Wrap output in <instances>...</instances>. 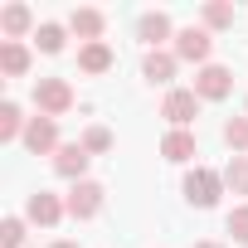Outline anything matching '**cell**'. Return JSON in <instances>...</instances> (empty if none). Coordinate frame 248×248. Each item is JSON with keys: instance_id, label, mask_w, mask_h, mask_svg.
Masks as SVG:
<instances>
[{"instance_id": "obj_21", "label": "cell", "mask_w": 248, "mask_h": 248, "mask_svg": "<svg viewBox=\"0 0 248 248\" xmlns=\"http://www.w3.org/2000/svg\"><path fill=\"white\" fill-rule=\"evenodd\" d=\"M25 243V219H5V224H0V248H20Z\"/></svg>"}, {"instance_id": "obj_17", "label": "cell", "mask_w": 248, "mask_h": 248, "mask_svg": "<svg viewBox=\"0 0 248 248\" xmlns=\"http://www.w3.org/2000/svg\"><path fill=\"white\" fill-rule=\"evenodd\" d=\"M30 20H34L30 5H5V15H0V30H5L10 39H20V34L30 30Z\"/></svg>"}, {"instance_id": "obj_14", "label": "cell", "mask_w": 248, "mask_h": 248, "mask_svg": "<svg viewBox=\"0 0 248 248\" xmlns=\"http://www.w3.org/2000/svg\"><path fill=\"white\" fill-rule=\"evenodd\" d=\"M141 73H146L151 83H170V78H175V54L151 49V54H146V63H141Z\"/></svg>"}, {"instance_id": "obj_6", "label": "cell", "mask_w": 248, "mask_h": 248, "mask_svg": "<svg viewBox=\"0 0 248 248\" xmlns=\"http://www.w3.org/2000/svg\"><path fill=\"white\" fill-rule=\"evenodd\" d=\"M102 200H107V190H102L97 180H78V185L68 190V214H73V219H93V214L102 209Z\"/></svg>"}, {"instance_id": "obj_24", "label": "cell", "mask_w": 248, "mask_h": 248, "mask_svg": "<svg viewBox=\"0 0 248 248\" xmlns=\"http://www.w3.org/2000/svg\"><path fill=\"white\" fill-rule=\"evenodd\" d=\"M229 233H233L238 243H248V204H238V209H229Z\"/></svg>"}, {"instance_id": "obj_20", "label": "cell", "mask_w": 248, "mask_h": 248, "mask_svg": "<svg viewBox=\"0 0 248 248\" xmlns=\"http://www.w3.org/2000/svg\"><path fill=\"white\" fill-rule=\"evenodd\" d=\"M83 151H88V156L112 151V132H107V127H88V132H83Z\"/></svg>"}, {"instance_id": "obj_26", "label": "cell", "mask_w": 248, "mask_h": 248, "mask_svg": "<svg viewBox=\"0 0 248 248\" xmlns=\"http://www.w3.org/2000/svg\"><path fill=\"white\" fill-rule=\"evenodd\" d=\"M195 248H224V243H214V238H200V243H195Z\"/></svg>"}, {"instance_id": "obj_7", "label": "cell", "mask_w": 248, "mask_h": 248, "mask_svg": "<svg viewBox=\"0 0 248 248\" xmlns=\"http://www.w3.org/2000/svg\"><path fill=\"white\" fill-rule=\"evenodd\" d=\"M63 209H68V204H59V195H49V190H34L30 204H25L30 224H39V229H54V224L63 219Z\"/></svg>"}, {"instance_id": "obj_8", "label": "cell", "mask_w": 248, "mask_h": 248, "mask_svg": "<svg viewBox=\"0 0 248 248\" xmlns=\"http://www.w3.org/2000/svg\"><path fill=\"white\" fill-rule=\"evenodd\" d=\"M25 146H30L34 156L59 151V127H54V117H30V127H25Z\"/></svg>"}, {"instance_id": "obj_22", "label": "cell", "mask_w": 248, "mask_h": 248, "mask_svg": "<svg viewBox=\"0 0 248 248\" xmlns=\"http://www.w3.org/2000/svg\"><path fill=\"white\" fill-rule=\"evenodd\" d=\"M34 39H39V49H44V54H59V49H63V25H39V34H34Z\"/></svg>"}, {"instance_id": "obj_13", "label": "cell", "mask_w": 248, "mask_h": 248, "mask_svg": "<svg viewBox=\"0 0 248 248\" xmlns=\"http://www.w3.org/2000/svg\"><path fill=\"white\" fill-rule=\"evenodd\" d=\"M78 68H83V73H107V68H112V49H107L102 39H97V44H83V49H78Z\"/></svg>"}, {"instance_id": "obj_10", "label": "cell", "mask_w": 248, "mask_h": 248, "mask_svg": "<svg viewBox=\"0 0 248 248\" xmlns=\"http://www.w3.org/2000/svg\"><path fill=\"white\" fill-rule=\"evenodd\" d=\"M68 30H73L83 44H97V39H102V10H73V15H68Z\"/></svg>"}, {"instance_id": "obj_9", "label": "cell", "mask_w": 248, "mask_h": 248, "mask_svg": "<svg viewBox=\"0 0 248 248\" xmlns=\"http://www.w3.org/2000/svg\"><path fill=\"white\" fill-rule=\"evenodd\" d=\"M88 161H93V156L83 151V141H68V146H59V151H54V170H59L63 180H73V185L83 180V170H88Z\"/></svg>"}, {"instance_id": "obj_2", "label": "cell", "mask_w": 248, "mask_h": 248, "mask_svg": "<svg viewBox=\"0 0 248 248\" xmlns=\"http://www.w3.org/2000/svg\"><path fill=\"white\" fill-rule=\"evenodd\" d=\"M161 117L170 122L175 132H185L190 122L200 117V93H195V88H175V93H166V102H161Z\"/></svg>"}, {"instance_id": "obj_19", "label": "cell", "mask_w": 248, "mask_h": 248, "mask_svg": "<svg viewBox=\"0 0 248 248\" xmlns=\"http://www.w3.org/2000/svg\"><path fill=\"white\" fill-rule=\"evenodd\" d=\"M224 141L233 151H248V117H229L224 122Z\"/></svg>"}, {"instance_id": "obj_25", "label": "cell", "mask_w": 248, "mask_h": 248, "mask_svg": "<svg viewBox=\"0 0 248 248\" xmlns=\"http://www.w3.org/2000/svg\"><path fill=\"white\" fill-rule=\"evenodd\" d=\"M49 248H78V243H73V238H59V243H49Z\"/></svg>"}, {"instance_id": "obj_5", "label": "cell", "mask_w": 248, "mask_h": 248, "mask_svg": "<svg viewBox=\"0 0 248 248\" xmlns=\"http://www.w3.org/2000/svg\"><path fill=\"white\" fill-rule=\"evenodd\" d=\"M195 93H200V97H209V102H219V97H229V93H233V73H229L224 63H204V68L195 73Z\"/></svg>"}, {"instance_id": "obj_3", "label": "cell", "mask_w": 248, "mask_h": 248, "mask_svg": "<svg viewBox=\"0 0 248 248\" xmlns=\"http://www.w3.org/2000/svg\"><path fill=\"white\" fill-rule=\"evenodd\" d=\"M34 107H39L44 117H63V112L73 107V88H68L63 78H39V83H34Z\"/></svg>"}, {"instance_id": "obj_11", "label": "cell", "mask_w": 248, "mask_h": 248, "mask_svg": "<svg viewBox=\"0 0 248 248\" xmlns=\"http://www.w3.org/2000/svg\"><path fill=\"white\" fill-rule=\"evenodd\" d=\"M161 156L175 161V166H185V161L195 156V132H166V137H161Z\"/></svg>"}, {"instance_id": "obj_4", "label": "cell", "mask_w": 248, "mask_h": 248, "mask_svg": "<svg viewBox=\"0 0 248 248\" xmlns=\"http://www.w3.org/2000/svg\"><path fill=\"white\" fill-rule=\"evenodd\" d=\"M209 49H214L209 30H195V25H190V30L175 34V59H185V63H200V68H204V63H209Z\"/></svg>"}, {"instance_id": "obj_15", "label": "cell", "mask_w": 248, "mask_h": 248, "mask_svg": "<svg viewBox=\"0 0 248 248\" xmlns=\"http://www.w3.org/2000/svg\"><path fill=\"white\" fill-rule=\"evenodd\" d=\"M0 68H5L10 78H20V73L30 68V49H25L20 39H5V44H0Z\"/></svg>"}, {"instance_id": "obj_16", "label": "cell", "mask_w": 248, "mask_h": 248, "mask_svg": "<svg viewBox=\"0 0 248 248\" xmlns=\"http://www.w3.org/2000/svg\"><path fill=\"white\" fill-rule=\"evenodd\" d=\"M25 127H30V122L20 117V107H15V102H0V141L25 137Z\"/></svg>"}, {"instance_id": "obj_1", "label": "cell", "mask_w": 248, "mask_h": 248, "mask_svg": "<svg viewBox=\"0 0 248 248\" xmlns=\"http://www.w3.org/2000/svg\"><path fill=\"white\" fill-rule=\"evenodd\" d=\"M219 190H224V175H214V170H204V166H195V170L185 175V200H190L195 209H214V204H219Z\"/></svg>"}, {"instance_id": "obj_12", "label": "cell", "mask_w": 248, "mask_h": 248, "mask_svg": "<svg viewBox=\"0 0 248 248\" xmlns=\"http://www.w3.org/2000/svg\"><path fill=\"white\" fill-rule=\"evenodd\" d=\"M137 34H141V44H161V39H170V15H161V10H151V15H141V25H137Z\"/></svg>"}, {"instance_id": "obj_18", "label": "cell", "mask_w": 248, "mask_h": 248, "mask_svg": "<svg viewBox=\"0 0 248 248\" xmlns=\"http://www.w3.org/2000/svg\"><path fill=\"white\" fill-rule=\"evenodd\" d=\"M224 185L238 190V195H248V156H233V161L224 166Z\"/></svg>"}, {"instance_id": "obj_23", "label": "cell", "mask_w": 248, "mask_h": 248, "mask_svg": "<svg viewBox=\"0 0 248 248\" xmlns=\"http://www.w3.org/2000/svg\"><path fill=\"white\" fill-rule=\"evenodd\" d=\"M204 25L209 30H229L233 25V5H204Z\"/></svg>"}]
</instances>
